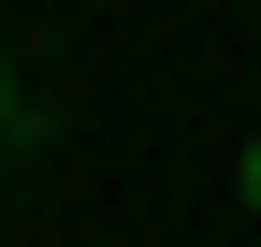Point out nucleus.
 I'll return each mask as SVG.
<instances>
[{
    "label": "nucleus",
    "instance_id": "f257e3e1",
    "mask_svg": "<svg viewBox=\"0 0 261 247\" xmlns=\"http://www.w3.org/2000/svg\"><path fill=\"white\" fill-rule=\"evenodd\" d=\"M0 145H29V102H15V58H0Z\"/></svg>",
    "mask_w": 261,
    "mask_h": 247
},
{
    "label": "nucleus",
    "instance_id": "f03ea898",
    "mask_svg": "<svg viewBox=\"0 0 261 247\" xmlns=\"http://www.w3.org/2000/svg\"><path fill=\"white\" fill-rule=\"evenodd\" d=\"M232 189H247V218H261V131H247V160H232Z\"/></svg>",
    "mask_w": 261,
    "mask_h": 247
}]
</instances>
